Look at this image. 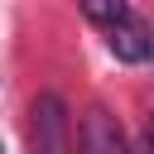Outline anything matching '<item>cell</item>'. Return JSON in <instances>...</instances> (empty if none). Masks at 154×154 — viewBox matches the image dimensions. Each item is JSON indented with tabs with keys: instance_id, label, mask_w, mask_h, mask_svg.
<instances>
[{
	"instance_id": "obj_6",
	"label": "cell",
	"mask_w": 154,
	"mask_h": 154,
	"mask_svg": "<svg viewBox=\"0 0 154 154\" xmlns=\"http://www.w3.org/2000/svg\"><path fill=\"white\" fill-rule=\"evenodd\" d=\"M149 53H154V43H149Z\"/></svg>"
},
{
	"instance_id": "obj_4",
	"label": "cell",
	"mask_w": 154,
	"mask_h": 154,
	"mask_svg": "<svg viewBox=\"0 0 154 154\" xmlns=\"http://www.w3.org/2000/svg\"><path fill=\"white\" fill-rule=\"evenodd\" d=\"M77 5H82V14L96 19V24H116V19L125 14V0H77Z\"/></svg>"
},
{
	"instance_id": "obj_2",
	"label": "cell",
	"mask_w": 154,
	"mask_h": 154,
	"mask_svg": "<svg viewBox=\"0 0 154 154\" xmlns=\"http://www.w3.org/2000/svg\"><path fill=\"white\" fill-rule=\"evenodd\" d=\"M111 29V53L120 58V63H144L149 58V43H154V34H149V24L144 19H135V14H120L116 24H106Z\"/></svg>"
},
{
	"instance_id": "obj_1",
	"label": "cell",
	"mask_w": 154,
	"mask_h": 154,
	"mask_svg": "<svg viewBox=\"0 0 154 154\" xmlns=\"http://www.w3.org/2000/svg\"><path fill=\"white\" fill-rule=\"evenodd\" d=\"M29 144L38 154H63L72 144V120H67V106L58 91H38L34 106H29Z\"/></svg>"
},
{
	"instance_id": "obj_3",
	"label": "cell",
	"mask_w": 154,
	"mask_h": 154,
	"mask_svg": "<svg viewBox=\"0 0 154 154\" xmlns=\"http://www.w3.org/2000/svg\"><path fill=\"white\" fill-rule=\"evenodd\" d=\"M82 149L87 154H120L125 149V135H120V125H116V116L111 111H101V106H91L87 116H82Z\"/></svg>"
},
{
	"instance_id": "obj_5",
	"label": "cell",
	"mask_w": 154,
	"mask_h": 154,
	"mask_svg": "<svg viewBox=\"0 0 154 154\" xmlns=\"http://www.w3.org/2000/svg\"><path fill=\"white\" fill-rule=\"evenodd\" d=\"M149 144H154V111H149Z\"/></svg>"
}]
</instances>
